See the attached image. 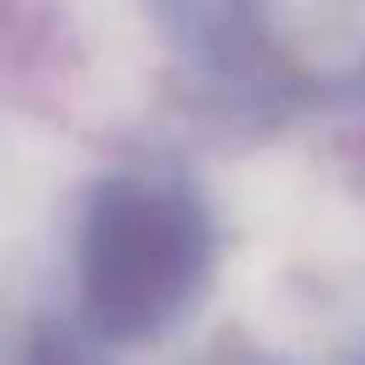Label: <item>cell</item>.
<instances>
[{
    "instance_id": "cell-1",
    "label": "cell",
    "mask_w": 365,
    "mask_h": 365,
    "mask_svg": "<svg viewBox=\"0 0 365 365\" xmlns=\"http://www.w3.org/2000/svg\"><path fill=\"white\" fill-rule=\"evenodd\" d=\"M86 307L113 339H150L188 312L210 274L205 205L167 182L118 178L86 215Z\"/></svg>"
}]
</instances>
